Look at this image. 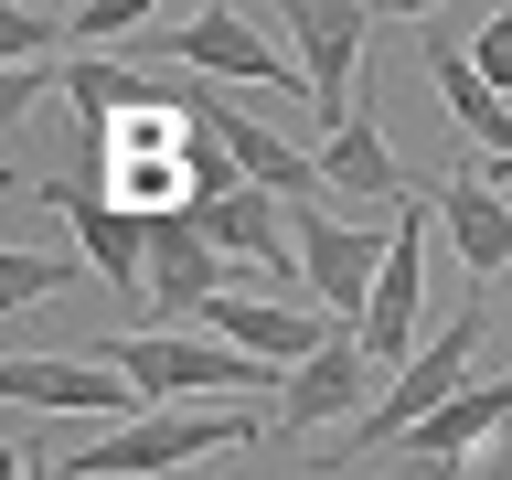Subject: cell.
Here are the masks:
<instances>
[{
  "label": "cell",
  "instance_id": "obj_19",
  "mask_svg": "<svg viewBox=\"0 0 512 480\" xmlns=\"http://www.w3.org/2000/svg\"><path fill=\"white\" fill-rule=\"evenodd\" d=\"M64 22H75V43H86V54H96V43H118V32L160 22V11H150V0H96V11H64Z\"/></svg>",
  "mask_w": 512,
  "mask_h": 480
},
{
  "label": "cell",
  "instance_id": "obj_12",
  "mask_svg": "<svg viewBox=\"0 0 512 480\" xmlns=\"http://www.w3.org/2000/svg\"><path fill=\"white\" fill-rule=\"evenodd\" d=\"M32 203H54L64 224H75V246H86V267L107 288H150V214H128V203H107V192H86V182H32Z\"/></svg>",
  "mask_w": 512,
  "mask_h": 480
},
{
  "label": "cell",
  "instance_id": "obj_1",
  "mask_svg": "<svg viewBox=\"0 0 512 480\" xmlns=\"http://www.w3.org/2000/svg\"><path fill=\"white\" fill-rule=\"evenodd\" d=\"M480 320H491L480 299H470V310H448V320H438V342H427V352L406 363V374H395V384L374 395V416H363V427H342V448H310V459H320V470H352V459H374V448H406L416 427H427V416L448 406V395H470Z\"/></svg>",
  "mask_w": 512,
  "mask_h": 480
},
{
  "label": "cell",
  "instance_id": "obj_7",
  "mask_svg": "<svg viewBox=\"0 0 512 480\" xmlns=\"http://www.w3.org/2000/svg\"><path fill=\"white\" fill-rule=\"evenodd\" d=\"M278 22H288V43H299V86H310V118H320V128H342L352 107H363L352 64H363V43H374V11H363V0H288Z\"/></svg>",
  "mask_w": 512,
  "mask_h": 480
},
{
  "label": "cell",
  "instance_id": "obj_15",
  "mask_svg": "<svg viewBox=\"0 0 512 480\" xmlns=\"http://www.w3.org/2000/svg\"><path fill=\"white\" fill-rule=\"evenodd\" d=\"M416 54H427V75H438V96H448V128H459L480 160H512V96L480 86L470 43H459V32H438V11L416 22Z\"/></svg>",
  "mask_w": 512,
  "mask_h": 480
},
{
  "label": "cell",
  "instance_id": "obj_3",
  "mask_svg": "<svg viewBox=\"0 0 512 480\" xmlns=\"http://www.w3.org/2000/svg\"><path fill=\"white\" fill-rule=\"evenodd\" d=\"M96 363H118L139 395L160 406H182V395H256V384H288L267 374V363H246L235 342H214V331H118V342H96Z\"/></svg>",
  "mask_w": 512,
  "mask_h": 480
},
{
  "label": "cell",
  "instance_id": "obj_5",
  "mask_svg": "<svg viewBox=\"0 0 512 480\" xmlns=\"http://www.w3.org/2000/svg\"><path fill=\"white\" fill-rule=\"evenodd\" d=\"M427 224H438V182L395 214V256H384L374 310H363V352H374V374H406L416 352H427Z\"/></svg>",
  "mask_w": 512,
  "mask_h": 480
},
{
  "label": "cell",
  "instance_id": "obj_8",
  "mask_svg": "<svg viewBox=\"0 0 512 480\" xmlns=\"http://www.w3.org/2000/svg\"><path fill=\"white\" fill-rule=\"evenodd\" d=\"M374 416V352H363V331H331V342L299 363V374L278 384V438H320V427H363Z\"/></svg>",
  "mask_w": 512,
  "mask_h": 480
},
{
  "label": "cell",
  "instance_id": "obj_17",
  "mask_svg": "<svg viewBox=\"0 0 512 480\" xmlns=\"http://www.w3.org/2000/svg\"><path fill=\"white\" fill-rule=\"evenodd\" d=\"M75 278H86V256H43V246H11V256H0V299H11V310H32V299H64Z\"/></svg>",
  "mask_w": 512,
  "mask_h": 480
},
{
  "label": "cell",
  "instance_id": "obj_20",
  "mask_svg": "<svg viewBox=\"0 0 512 480\" xmlns=\"http://www.w3.org/2000/svg\"><path fill=\"white\" fill-rule=\"evenodd\" d=\"M470 182L480 192H512V160H470Z\"/></svg>",
  "mask_w": 512,
  "mask_h": 480
},
{
  "label": "cell",
  "instance_id": "obj_9",
  "mask_svg": "<svg viewBox=\"0 0 512 480\" xmlns=\"http://www.w3.org/2000/svg\"><path fill=\"white\" fill-rule=\"evenodd\" d=\"M224 288H235V267H224L214 235L192 224V203H182V214H160V224H150V288H139V299H150V331H182V320H203Z\"/></svg>",
  "mask_w": 512,
  "mask_h": 480
},
{
  "label": "cell",
  "instance_id": "obj_2",
  "mask_svg": "<svg viewBox=\"0 0 512 480\" xmlns=\"http://www.w3.org/2000/svg\"><path fill=\"white\" fill-rule=\"evenodd\" d=\"M246 438H256L246 406H214V416L160 406V416H139V427H107V438H86V448H54V459H64V480H139V470H182V459H224V448H246Z\"/></svg>",
  "mask_w": 512,
  "mask_h": 480
},
{
  "label": "cell",
  "instance_id": "obj_10",
  "mask_svg": "<svg viewBox=\"0 0 512 480\" xmlns=\"http://www.w3.org/2000/svg\"><path fill=\"white\" fill-rule=\"evenodd\" d=\"M192 128H214L224 150L246 160V182H256V192H278V203H331V182H320V150H288L278 128L256 118V107H224L203 75H192Z\"/></svg>",
  "mask_w": 512,
  "mask_h": 480
},
{
  "label": "cell",
  "instance_id": "obj_16",
  "mask_svg": "<svg viewBox=\"0 0 512 480\" xmlns=\"http://www.w3.org/2000/svg\"><path fill=\"white\" fill-rule=\"evenodd\" d=\"M438 224L470 278H512V203L502 192H480L470 171H438Z\"/></svg>",
  "mask_w": 512,
  "mask_h": 480
},
{
  "label": "cell",
  "instance_id": "obj_11",
  "mask_svg": "<svg viewBox=\"0 0 512 480\" xmlns=\"http://www.w3.org/2000/svg\"><path fill=\"white\" fill-rule=\"evenodd\" d=\"M203 331H214V342H235L246 363H267V374H299V363H310L342 320H331V310H288V299H267V288H224L214 310H203Z\"/></svg>",
  "mask_w": 512,
  "mask_h": 480
},
{
  "label": "cell",
  "instance_id": "obj_14",
  "mask_svg": "<svg viewBox=\"0 0 512 480\" xmlns=\"http://www.w3.org/2000/svg\"><path fill=\"white\" fill-rule=\"evenodd\" d=\"M320 182H331V214H342V192H352V214H374V203H395V214H406L416 192H427V182H406V171H395L374 96H363V107H352V118L320 139Z\"/></svg>",
  "mask_w": 512,
  "mask_h": 480
},
{
  "label": "cell",
  "instance_id": "obj_18",
  "mask_svg": "<svg viewBox=\"0 0 512 480\" xmlns=\"http://www.w3.org/2000/svg\"><path fill=\"white\" fill-rule=\"evenodd\" d=\"M470 64H480V86H491V96H512V11H480Z\"/></svg>",
  "mask_w": 512,
  "mask_h": 480
},
{
  "label": "cell",
  "instance_id": "obj_21",
  "mask_svg": "<svg viewBox=\"0 0 512 480\" xmlns=\"http://www.w3.org/2000/svg\"><path fill=\"white\" fill-rule=\"evenodd\" d=\"M22 480H64V459H54V448H32V459H22Z\"/></svg>",
  "mask_w": 512,
  "mask_h": 480
},
{
  "label": "cell",
  "instance_id": "obj_4",
  "mask_svg": "<svg viewBox=\"0 0 512 480\" xmlns=\"http://www.w3.org/2000/svg\"><path fill=\"white\" fill-rule=\"evenodd\" d=\"M288 235H299V267H310V299L331 320L363 331L374 310V278L395 256V224H363V214H331V203H288Z\"/></svg>",
  "mask_w": 512,
  "mask_h": 480
},
{
  "label": "cell",
  "instance_id": "obj_13",
  "mask_svg": "<svg viewBox=\"0 0 512 480\" xmlns=\"http://www.w3.org/2000/svg\"><path fill=\"white\" fill-rule=\"evenodd\" d=\"M171 54H182V75H214V86H288V54L246 11H224V0H203V11L171 22Z\"/></svg>",
  "mask_w": 512,
  "mask_h": 480
},
{
  "label": "cell",
  "instance_id": "obj_22",
  "mask_svg": "<svg viewBox=\"0 0 512 480\" xmlns=\"http://www.w3.org/2000/svg\"><path fill=\"white\" fill-rule=\"evenodd\" d=\"M438 480H480V470H438Z\"/></svg>",
  "mask_w": 512,
  "mask_h": 480
},
{
  "label": "cell",
  "instance_id": "obj_6",
  "mask_svg": "<svg viewBox=\"0 0 512 480\" xmlns=\"http://www.w3.org/2000/svg\"><path fill=\"white\" fill-rule=\"evenodd\" d=\"M0 395L11 406H43V416H96V427H139L150 416V395L118 363H96V352H11L0 363Z\"/></svg>",
  "mask_w": 512,
  "mask_h": 480
}]
</instances>
